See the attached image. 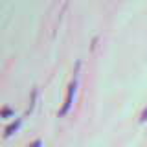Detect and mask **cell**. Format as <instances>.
Returning <instances> with one entry per match:
<instances>
[{
	"instance_id": "cell-1",
	"label": "cell",
	"mask_w": 147,
	"mask_h": 147,
	"mask_svg": "<svg viewBox=\"0 0 147 147\" xmlns=\"http://www.w3.org/2000/svg\"><path fill=\"white\" fill-rule=\"evenodd\" d=\"M31 147H39V142H35V144H33V145H31Z\"/></svg>"
}]
</instances>
